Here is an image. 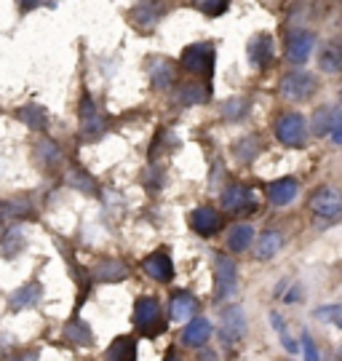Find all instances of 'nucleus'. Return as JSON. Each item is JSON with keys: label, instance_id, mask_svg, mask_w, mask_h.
Listing matches in <instances>:
<instances>
[{"label": "nucleus", "instance_id": "nucleus-1", "mask_svg": "<svg viewBox=\"0 0 342 361\" xmlns=\"http://www.w3.org/2000/svg\"><path fill=\"white\" fill-rule=\"evenodd\" d=\"M134 326L140 329L145 337H155L164 332V316H161V305L155 297H140L134 305Z\"/></svg>", "mask_w": 342, "mask_h": 361}, {"label": "nucleus", "instance_id": "nucleus-2", "mask_svg": "<svg viewBox=\"0 0 342 361\" xmlns=\"http://www.w3.org/2000/svg\"><path fill=\"white\" fill-rule=\"evenodd\" d=\"M238 289V265L233 257L214 255V297L216 300H228Z\"/></svg>", "mask_w": 342, "mask_h": 361}, {"label": "nucleus", "instance_id": "nucleus-3", "mask_svg": "<svg viewBox=\"0 0 342 361\" xmlns=\"http://www.w3.org/2000/svg\"><path fill=\"white\" fill-rule=\"evenodd\" d=\"M216 51L212 43H193L182 51V67L193 75H212L214 73Z\"/></svg>", "mask_w": 342, "mask_h": 361}, {"label": "nucleus", "instance_id": "nucleus-4", "mask_svg": "<svg viewBox=\"0 0 342 361\" xmlns=\"http://www.w3.org/2000/svg\"><path fill=\"white\" fill-rule=\"evenodd\" d=\"M276 137L286 147H305L307 145V121L300 113H286L276 123Z\"/></svg>", "mask_w": 342, "mask_h": 361}, {"label": "nucleus", "instance_id": "nucleus-5", "mask_svg": "<svg viewBox=\"0 0 342 361\" xmlns=\"http://www.w3.org/2000/svg\"><path fill=\"white\" fill-rule=\"evenodd\" d=\"M104 131H107V121L97 113L89 91H83L80 94V137L86 142H94V140H99Z\"/></svg>", "mask_w": 342, "mask_h": 361}, {"label": "nucleus", "instance_id": "nucleus-6", "mask_svg": "<svg viewBox=\"0 0 342 361\" xmlns=\"http://www.w3.org/2000/svg\"><path fill=\"white\" fill-rule=\"evenodd\" d=\"M246 335V313L241 305H230L222 310V324H219V337L228 348H236Z\"/></svg>", "mask_w": 342, "mask_h": 361}, {"label": "nucleus", "instance_id": "nucleus-7", "mask_svg": "<svg viewBox=\"0 0 342 361\" xmlns=\"http://www.w3.org/2000/svg\"><path fill=\"white\" fill-rule=\"evenodd\" d=\"M316 78L310 73H289V75L281 80V94L289 99V102H305L307 97L316 94Z\"/></svg>", "mask_w": 342, "mask_h": 361}, {"label": "nucleus", "instance_id": "nucleus-8", "mask_svg": "<svg viewBox=\"0 0 342 361\" xmlns=\"http://www.w3.org/2000/svg\"><path fill=\"white\" fill-rule=\"evenodd\" d=\"M310 209L318 217L324 219H337L342 214V193L337 188H318L310 195Z\"/></svg>", "mask_w": 342, "mask_h": 361}, {"label": "nucleus", "instance_id": "nucleus-9", "mask_svg": "<svg viewBox=\"0 0 342 361\" xmlns=\"http://www.w3.org/2000/svg\"><path fill=\"white\" fill-rule=\"evenodd\" d=\"M316 49V35L307 32V30H292L286 35V56L294 65H305L310 51Z\"/></svg>", "mask_w": 342, "mask_h": 361}, {"label": "nucleus", "instance_id": "nucleus-10", "mask_svg": "<svg viewBox=\"0 0 342 361\" xmlns=\"http://www.w3.org/2000/svg\"><path fill=\"white\" fill-rule=\"evenodd\" d=\"M190 228L203 238H212L214 233L222 231V214L212 207H198L190 214Z\"/></svg>", "mask_w": 342, "mask_h": 361}, {"label": "nucleus", "instance_id": "nucleus-11", "mask_svg": "<svg viewBox=\"0 0 342 361\" xmlns=\"http://www.w3.org/2000/svg\"><path fill=\"white\" fill-rule=\"evenodd\" d=\"M164 11L166 8L161 0H142V3H137L131 8V22L137 27H142V30H152V27L164 19Z\"/></svg>", "mask_w": 342, "mask_h": 361}, {"label": "nucleus", "instance_id": "nucleus-12", "mask_svg": "<svg viewBox=\"0 0 342 361\" xmlns=\"http://www.w3.org/2000/svg\"><path fill=\"white\" fill-rule=\"evenodd\" d=\"M142 268H145V273L150 276L152 281H158V284H166V281L174 279V262H171V257H169L166 252H152L150 257H145Z\"/></svg>", "mask_w": 342, "mask_h": 361}, {"label": "nucleus", "instance_id": "nucleus-13", "mask_svg": "<svg viewBox=\"0 0 342 361\" xmlns=\"http://www.w3.org/2000/svg\"><path fill=\"white\" fill-rule=\"evenodd\" d=\"M297 193H300V185H297L294 177H281V180L267 185V201L273 207H289L297 198Z\"/></svg>", "mask_w": 342, "mask_h": 361}, {"label": "nucleus", "instance_id": "nucleus-14", "mask_svg": "<svg viewBox=\"0 0 342 361\" xmlns=\"http://www.w3.org/2000/svg\"><path fill=\"white\" fill-rule=\"evenodd\" d=\"M212 337V322L209 319H190L188 326L182 329V345L185 348H203Z\"/></svg>", "mask_w": 342, "mask_h": 361}, {"label": "nucleus", "instance_id": "nucleus-15", "mask_svg": "<svg viewBox=\"0 0 342 361\" xmlns=\"http://www.w3.org/2000/svg\"><path fill=\"white\" fill-rule=\"evenodd\" d=\"M195 310H198V300L190 292H177V295H171V300H169V319L174 324L190 322Z\"/></svg>", "mask_w": 342, "mask_h": 361}, {"label": "nucleus", "instance_id": "nucleus-16", "mask_svg": "<svg viewBox=\"0 0 342 361\" xmlns=\"http://www.w3.org/2000/svg\"><path fill=\"white\" fill-rule=\"evenodd\" d=\"M147 75L155 89H169L174 80V62L166 56H150L147 59Z\"/></svg>", "mask_w": 342, "mask_h": 361}, {"label": "nucleus", "instance_id": "nucleus-17", "mask_svg": "<svg viewBox=\"0 0 342 361\" xmlns=\"http://www.w3.org/2000/svg\"><path fill=\"white\" fill-rule=\"evenodd\" d=\"M40 300H43V286L38 281H30L22 289H16L11 297H8V308L11 310H27L35 308Z\"/></svg>", "mask_w": 342, "mask_h": 361}, {"label": "nucleus", "instance_id": "nucleus-18", "mask_svg": "<svg viewBox=\"0 0 342 361\" xmlns=\"http://www.w3.org/2000/svg\"><path fill=\"white\" fill-rule=\"evenodd\" d=\"M222 209L228 212H246L254 209V193L243 185H230L228 190L222 193Z\"/></svg>", "mask_w": 342, "mask_h": 361}, {"label": "nucleus", "instance_id": "nucleus-19", "mask_svg": "<svg viewBox=\"0 0 342 361\" xmlns=\"http://www.w3.org/2000/svg\"><path fill=\"white\" fill-rule=\"evenodd\" d=\"M249 59H252L254 67H267L273 62V38L267 32H259L249 40Z\"/></svg>", "mask_w": 342, "mask_h": 361}, {"label": "nucleus", "instance_id": "nucleus-20", "mask_svg": "<svg viewBox=\"0 0 342 361\" xmlns=\"http://www.w3.org/2000/svg\"><path fill=\"white\" fill-rule=\"evenodd\" d=\"M94 279L97 281H123V279H128V265L123 262V259H104V262H99L97 268H94Z\"/></svg>", "mask_w": 342, "mask_h": 361}, {"label": "nucleus", "instance_id": "nucleus-21", "mask_svg": "<svg viewBox=\"0 0 342 361\" xmlns=\"http://www.w3.org/2000/svg\"><path fill=\"white\" fill-rule=\"evenodd\" d=\"M252 244H254V228L252 225L241 222V225H233V228L228 231V249L230 252L241 255V252H246Z\"/></svg>", "mask_w": 342, "mask_h": 361}, {"label": "nucleus", "instance_id": "nucleus-22", "mask_svg": "<svg viewBox=\"0 0 342 361\" xmlns=\"http://www.w3.org/2000/svg\"><path fill=\"white\" fill-rule=\"evenodd\" d=\"M104 361H137V340L118 337L113 345L104 350Z\"/></svg>", "mask_w": 342, "mask_h": 361}, {"label": "nucleus", "instance_id": "nucleus-23", "mask_svg": "<svg viewBox=\"0 0 342 361\" xmlns=\"http://www.w3.org/2000/svg\"><path fill=\"white\" fill-rule=\"evenodd\" d=\"M340 121H342V113H337V110L329 107V104H324V107H318L316 110V116H313V121H310V126H313L316 134H331V129H334Z\"/></svg>", "mask_w": 342, "mask_h": 361}, {"label": "nucleus", "instance_id": "nucleus-24", "mask_svg": "<svg viewBox=\"0 0 342 361\" xmlns=\"http://www.w3.org/2000/svg\"><path fill=\"white\" fill-rule=\"evenodd\" d=\"M16 118L25 123L27 129H32V131H43L46 123H49V113H46V107H40V104H27V107H22V110L16 113Z\"/></svg>", "mask_w": 342, "mask_h": 361}, {"label": "nucleus", "instance_id": "nucleus-25", "mask_svg": "<svg viewBox=\"0 0 342 361\" xmlns=\"http://www.w3.org/2000/svg\"><path fill=\"white\" fill-rule=\"evenodd\" d=\"M206 99H209V89H206L203 83H185V86L177 91L179 107H195V104H203Z\"/></svg>", "mask_w": 342, "mask_h": 361}, {"label": "nucleus", "instance_id": "nucleus-26", "mask_svg": "<svg viewBox=\"0 0 342 361\" xmlns=\"http://www.w3.org/2000/svg\"><path fill=\"white\" fill-rule=\"evenodd\" d=\"M283 246V235L279 231H265L257 241V257L259 259H270L276 257Z\"/></svg>", "mask_w": 342, "mask_h": 361}, {"label": "nucleus", "instance_id": "nucleus-27", "mask_svg": "<svg viewBox=\"0 0 342 361\" xmlns=\"http://www.w3.org/2000/svg\"><path fill=\"white\" fill-rule=\"evenodd\" d=\"M64 340L73 343V345H91V343H94V335H91L89 324L75 319V322H70L64 326Z\"/></svg>", "mask_w": 342, "mask_h": 361}, {"label": "nucleus", "instance_id": "nucleus-28", "mask_svg": "<svg viewBox=\"0 0 342 361\" xmlns=\"http://www.w3.org/2000/svg\"><path fill=\"white\" fill-rule=\"evenodd\" d=\"M25 241H27L25 231H22V228H11V231L0 238V249H3V255H6V257H13V255L25 246Z\"/></svg>", "mask_w": 342, "mask_h": 361}, {"label": "nucleus", "instance_id": "nucleus-29", "mask_svg": "<svg viewBox=\"0 0 342 361\" xmlns=\"http://www.w3.org/2000/svg\"><path fill=\"white\" fill-rule=\"evenodd\" d=\"M67 185H73V188H78V190H83V193H89V195L97 193V182H94V177H89L83 169H70V171H67Z\"/></svg>", "mask_w": 342, "mask_h": 361}, {"label": "nucleus", "instance_id": "nucleus-30", "mask_svg": "<svg viewBox=\"0 0 342 361\" xmlns=\"http://www.w3.org/2000/svg\"><path fill=\"white\" fill-rule=\"evenodd\" d=\"M38 161L43 166H54V164H59L62 161V150H59V145L54 142V140H43L38 142Z\"/></svg>", "mask_w": 342, "mask_h": 361}, {"label": "nucleus", "instance_id": "nucleus-31", "mask_svg": "<svg viewBox=\"0 0 342 361\" xmlns=\"http://www.w3.org/2000/svg\"><path fill=\"white\" fill-rule=\"evenodd\" d=\"M321 70H324V73H340L342 70L340 46H326V49L321 51Z\"/></svg>", "mask_w": 342, "mask_h": 361}, {"label": "nucleus", "instance_id": "nucleus-32", "mask_svg": "<svg viewBox=\"0 0 342 361\" xmlns=\"http://www.w3.org/2000/svg\"><path fill=\"white\" fill-rule=\"evenodd\" d=\"M270 322H273V329L281 335V343H283V348L289 350V353H300V343L294 340L289 332H286V324H283V319H281L279 313H270Z\"/></svg>", "mask_w": 342, "mask_h": 361}, {"label": "nucleus", "instance_id": "nucleus-33", "mask_svg": "<svg viewBox=\"0 0 342 361\" xmlns=\"http://www.w3.org/2000/svg\"><path fill=\"white\" fill-rule=\"evenodd\" d=\"M195 3V8L203 11L206 16H219V13L228 11V0H193Z\"/></svg>", "mask_w": 342, "mask_h": 361}, {"label": "nucleus", "instance_id": "nucleus-34", "mask_svg": "<svg viewBox=\"0 0 342 361\" xmlns=\"http://www.w3.org/2000/svg\"><path fill=\"white\" fill-rule=\"evenodd\" d=\"M254 155H257V140L254 137H246V140L236 145V158L238 161H252Z\"/></svg>", "mask_w": 342, "mask_h": 361}, {"label": "nucleus", "instance_id": "nucleus-35", "mask_svg": "<svg viewBox=\"0 0 342 361\" xmlns=\"http://www.w3.org/2000/svg\"><path fill=\"white\" fill-rule=\"evenodd\" d=\"M246 107H249L246 99H230V102H225V107H222V116L225 118H241L243 113H246Z\"/></svg>", "mask_w": 342, "mask_h": 361}, {"label": "nucleus", "instance_id": "nucleus-36", "mask_svg": "<svg viewBox=\"0 0 342 361\" xmlns=\"http://www.w3.org/2000/svg\"><path fill=\"white\" fill-rule=\"evenodd\" d=\"M303 350H305V361H321V353H318L316 343H313V337L303 332Z\"/></svg>", "mask_w": 342, "mask_h": 361}, {"label": "nucleus", "instance_id": "nucleus-37", "mask_svg": "<svg viewBox=\"0 0 342 361\" xmlns=\"http://www.w3.org/2000/svg\"><path fill=\"white\" fill-rule=\"evenodd\" d=\"M59 0H19V11H32V8H40V6H56Z\"/></svg>", "mask_w": 342, "mask_h": 361}, {"label": "nucleus", "instance_id": "nucleus-38", "mask_svg": "<svg viewBox=\"0 0 342 361\" xmlns=\"http://www.w3.org/2000/svg\"><path fill=\"white\" fill-rule=\"evenodd\" d=\"M318 316H331V322L337 324L342 329V305H331V308H321L318 310Z\"/></svg>", "mask_w": 342, "mask_h": 361}, {"label": "nucleus", "instance_id": "nucleus-39", "mask_svg": "<svg viewBox=\"0 0 342 361\" xmlns=\"http://www.w3.org/2000/svg\"><path fill=\"white\" fill-rule=\"evenodd\" d=\"M331 142H337V145H342V121L331 129Z\"/></svg>", "mask_w": 342, "mask_h": 361}, {"label": "nucleus", "instance_id": "nucleus-40", "mask_svg": "<svg viewBox=\"0 0 342 361\" xmlns=\"http://www.w3.org/2000/svg\"><path fill=\"white\" fill-rule=\"evenodd\" d=\"M166 361H179V359L174 356V353H169V356H166Z\"/></svg>", "mask_w": 342, "mask_h": 361}, {"label": "nucleus", "instance_id": "nucleus-41", "mask_svg": "<svg viewBox=\"0 0 342 361\" xmlns=\"http://www.w3.org/2000/svg\"><path fill=\"white\" fill-rule=\"evenodd\" d=\"M337 361H342V345L337 348Z\"/></svg>", "mask_w": 342, "mask_h": 361}, {"label": "nucleus", "instance_id": "nucleus-42", "mask_svg": "<svg viewBox=\"0 0 342 361\" xmlns=\"http://www.w3.org/2000/svg\"><path fill=\"white\" fill-rule=\"evenodd\" d=\"M340 102H342V94H340Z\"/></svg>", "mask_w": 342, "mask_h": 361}]
</instances>
